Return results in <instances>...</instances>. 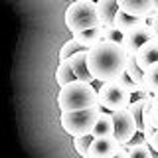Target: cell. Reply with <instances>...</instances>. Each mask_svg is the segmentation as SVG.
Wrapping results in <instances>:
<instances>
[{"instance_id":"obj_1","label":"cell","mask_w":158,"mask_h":158,"mask_svg":"<svg viewBox=\"0 0 158 158\" xmlns=\"http://www.w3.org/2000/svg\"><path fill=\"white\" fill-rule=\"evenodd\" d=\"M127 49L123 44L103 40L87 53V65L91 75L99 83H105L109 79H117L127 71Z\"/></svg>"},{"instance_id":"obj_2","label":"cell","mask_w":158,"mask_h":158,"mask_svg":"<svg viewBox=\"0 0 158 158\" xmlns=\"http://www.w3.org/2000/svg\"><path fill=\"white\" fill-rule=\"evenodd\" d=\"M95 105H99V89H95L93 83L83 81V79H75V81L59 87L57 107L61 109V113L81 111V109H89Z\"/></svg>"},{"instance_id":"obj_3","label":"cell","mask_w":158,"mask_h":158,"mask_svg":"<svg viewBox=\"0 0 158 158\" xmlns=\"http://www.w3.org/2000/svg\"><path fill=\"white\" fill-rule=\"evenodd\" d=\"M101 18L95 0H73L65 10V28L69 32H79L87 28H99Z\"/></svg>"},{"instance_id":"obj_4","label":"cell","mask_w":158,"mask_h":158,"mask_svg":"<svg viewBox=\"0 0 158 158\" xmlns=\"http://www.w3.org/2000/svg\"><path fill=\"white\" fill-rule=\"evenodd\" d=\"M103 111L105 109L101 107V103L95 107H89V109H81V111H65V113H61V127L73 138L93 135L95 123Z\"/></svg>"},{"instance_id":"obj_5","label":"cell","mask_w":158,"mask_h":158,"mask_svg":"<svg viewBox=\"0 0 158 158\" xmlns=\"http://www.w3.org/2000/svg\"><path fill=\"white\" fill-rule=\"evenodd\" d=\"M132 93L125 87L121 79H109L101 83L99 87V103L105 111H118V109H128L132 103Z\"/></svg>"},{"instance_id":"obj_6","label":"cell","mask_w":158,"mask_h":158,"mask_svg":"<svg viewBox=\"0 0 158 158\" xmlns=\"http://www.w3.org/2000/svg\"><path fill=\"white\" fill-rule=\"evenodd\" d=\"M152 101H154V95L152 97H138V99H132L131 107H128L136 118L138 135L142 138H146V140L150 138V135L156 128V123L152 118Z\"/></svg>"},{"instance_id":"obj_7","label":"cell","mask_w":158,"mask_h":158,"mask_svg":"<svg viewBox=\"0 0 158 158\" xmlns=\"http://www.w3.org/2000/svg\"><path fill=\"white\" fill-rule=\"evenodd\" d=\"M113 113V121H115V136L121 144H128L132 142V138L138 135V125L136 118L132 115L131 109H118Z\"/></svg>"},{"instance_id":"obj_8","label":"cell","mask_w":158,"mask_h":158,"mask_svg":"<svg viewBox=\"0 0 158 158\" xmlns=\"http://www.w3.org/2000/svg\"><path fill=\"white\" fill-rule=\"evenodd\" d=\"M152 38H158V36H156V30L152 28L150 24H144V26L136 28L135 32L127 34V36H125V42H123V46H125V49H127L128 56H136L138 49L144 46L148 40H152Z\"/></svg>"},{"instance_id":"obj_9","label":"cell","mask_w":158,"mask_h":158,"mask_svg":"<svg viewBox=\"0 0 158 158\" xmlns=\"http://www.w3.org/2000/svg\"><path fill=\"white\" fill-rule=\"evenodd\" d=\"M121 146L123 144L117 140V136L93 138L91 148H89V156L91 158H117Z\"/></svg>"},{"instance_id":"obj_10","label":"cell","mask_w":158,"mask_h":158,"mask_svg":"<svg viewBox=\"0 0 158 158\" xmlns=\"http://www.w3.org/2000/svg\"><path fill=\"white\" fill-rule=\"evenodd\" d=\"M118 6L127 14L150 18V14L154 12V0H118Z\"/></svg>"},{"instance_id":"obj_11","label":"cell","mask_w":158,"mask_h":158,"mask_svg":"<svg viewBox=\"0 0 158 158\" xmlns=\"http://www.w3.org/2000/svg\"><path fill=\"white\" fill-rule=\"evenodd\" d=\"M144 24H148V18L132 16V14H127V12H123V10H118L117 16H115V22H113V26H115L118 32H123L127 36V34L135 32L136 28L144 26Z\"/></svg>"},{"instance_id":"obj_12","label":"cell","mask_w":158,"mask_h":158,"mask_svg":"<svg viewBox=\"0 0 158 158\" xmlns=\"http://www.w3.org/2000/svg\"><path fill=\"white\" fill-rule=\"evenodd\" d=\"M136 61L142 69H146L152 65V63H158V38H152L136 52Z\"/></svg>"},{"instance_id":"obj_13","label":"cell","mask_w":158,"mask_h":158,"mask_svg":"<svg viewBox=\"0 0 158 158\" xmlns=\"http://www.w3.org/2000/svg\"><path fill=\"white\" fill-rule=\"evenodd\" d=\"M87 53H89V49H81V52L75 53V56L69 57V61H71V67H73V71H75L77 79H83V81H89V83H95L97 79L91 75L89 65H87Z\"/></svg>"},{"instance_id":"obj_14","label":"cell","mask_w":158,"mask_h":158,"mask_svg":"<svg viewBox=\"0 0 158 158\" xmlns=\"http://www.w3.org/2000/svg\"><path fill=\"white\" fill-rule=\"evenodd\" d=\"M73 38L77 40L85 49L95 48L97 44H101L105 36H103V26L99 28H87V30H79V32H73Z\"/></svg>"},{"instance_id":"obj_15","label":"cell","mask_w":158,"mask_h":158,"mask_svg":"<svg viewBox=\"0 0 158 158\" xmlns=\"http://www.w3.org/2000/svg\"><path fill=\"white\" fill-rule=\"evenodd\" d=\"M118 10H121L118 0H97V12L101 18V26H111L115 22Z\"/></svg>"},{"instance_id":"obj_16","label":"cell","mask_w":158,"mask_h":158,"mask_svg":"<svg viewBox=\"0 0 158 158\" xmlns=\"http://www.w3.org/2000/svg\"><path fill=\"white\" fill-rule=\"evenodd\" d=\"M93 136L103 138V136H115V121H113V113L111 111H103L99 115L95 128H93Z\"/></svg>"},{"instance_id":"obj_17","label":"cell","mask_w":158,"mask_h":158,"mask_svg":"<svg viewBox=\"0 0 158 158\" xmlns=\"http://www.w3.org/2000/svg\"><path fill=\"white\" fill-rule=\"evenodd\" d=\"M75 79H77V75H75V71H73V67H71V61H69V59L59 61V65L56 69V81H57V85L63 87V85H67V83L75 81Z\"/></svg>"},{"instance_id":"obj_18","label":"cell","mask_w":158,"mask_h":158,"mask_svg":"<svg viewBox=\"0 0 158 158\" xmlns=\"http://www.w3.org/2000/svg\"><path fill=\"white\" fill-rule=\"evenodd\" d=\"M127 73H128V77H131L132 81L138 83V85L148 87V85H146V73H144V69L138 65L136 56H128V57H127Z\"/></svg>"},{"instance_id":"obj_19","label":"cell","mask_w":158,"mask_h":158,"mask_svg":"<svg viewBox=\"0 0 158 158\" xmlns=\"http://www.w3.org/2000/svg\"><path fill=\"white\" fill-rule=\"evenodd\" d=\"M128 158H152V146L148 144L146 138H140L138 142H128Z\"/></svg>"},{"instance_id":"obj_20","label":"cell","mask_w":158,"mask_h":158,"mask_svg":"<svg viewBox=\"0 0 158 158\" xmlns=\"http://www.w3.org/2000/svg\"><path fill=\"white\" fill-rule=\"evenodd\" d=\"M81 49H85V48H83L75 38L67 40V42L61 46V49H59V61H63V59H69L71 56H75L77 52H81Z\"/></svg>"},{"instance_id":"obj_21","label":"cell","mask_w":158,"mask_h":158,"mask_svg":"<svg viewBox=\"0 0 158 158\" xmlns=\"http://www.w3.org/2000/svg\"><path fill=\"white\" fill-rule=\"evenodd\" d=\"M93 135H87V136H77V138H73V146H75V150H77V154L79 156H89V148H91V142H93Z\"/></svg>"},{"instance_id":"obj_22","label":"cell","mask_w":158,"mask_h":158,"mask_svg":"<svg viewBox=\"0 0 158 158\" xmlns=\"http://www.w3.org/2000/svg\"><path fill=\"white\" fill-rule=\"evenodd\" d=\"M144 73H146V85L150 89V93L158 95V63H152Z\"/></svg>"},{"instance_id":"obj_23","label":"cell","mask_w":158,"mask_h":158,"mask_svg":"<svg viewBox=\"0 0 158 158\" xmlns=\"http://www.w3.org/2000/svg\"><path fill=\"white\" fill-rule=\"evenodd\" d=\"M103 36H105V40H111V42H118V44L125 42V34L118 32L113 24L111 26H103Z\"/></svg>"},{"instance_id":"obj_24","label":"cell","mask_w":158,"mask_h":158,"mask_svg":"<svg viewBox=\"0 0 158 158\" xmlns=\"http://www.w3.org/2000/svg\"><path fill=\"white\" fill-rule=\"evenodd\" d=\"M148 144L152 146V150H156V152H158V127L154 128V132L150 135V138H148Z\"/></svg>"},{"instance_id":"obj_25","label":"cell","mask_w":158,"mask_h":158,"mask_svg":"<svg viewBox=\"0 0 158 158\" xmlns=\"http://www.w3.org/2000/svg\"><path fill=\"white\" fill-rule=\"evenodd\" d=\"M152 118L158 127V95H154V101H152Z\"/></svg>"},{"instance_id":"obj_26","label":"cell","mask_w":158,"mask_h":158,"mask_svg":"<svg viewBox=\"0 0 158 158\" xmlns=\"http://www.w3.org/2000/svg\"><path fill=\"white\" fill-rule=\"evenodd\" d=\"M148 24H150V26L156 30V36H158V12H152V14H150V18H148Z\"/></svg>"},{"instance_id":"obj_27","label":"cell","mask_w":158,"mask_h":158,"mask_svg":"<svg viewBox=\"0 0 158 158\" xmlns=\"http://www.w3.org/2000/svg\"><path fill=\"white\" fill-rule=\"evenodd\" d=\"M154 12H158V0H154Z\"/></svg>"},{"instance_id":"obj_28","label":"cell","mask_w":158,"mask_h":158,"mask_svg":"<svg viewBox=\"0 0 158 158\" xmlns=\"http://www.w3.org/2000/svg\"><path fill=\"white\" fill-rule=\"evenodd\" d=\"M152 158H158V152L154 150V152H152Z\"/></svg>"},{"instance_id":"obj_29","label":"cell","mask_w":158,"mask_h":158,"mask_svg":"<svg viewBox=\"0 0 158 158\" xmlns=\"http://www.w3.org/2000/svg\"><path fill=\"white\" fill-rule=\"evenodd\" d=\"M83 158H91V156H83Z\"/></svg>"},{"instance_id":"obj_30","label":"cell","mask_w":158,"mask_h":158,"mask_svg":"<svg viewBox=\"0 0 158 158\" xmlns=\"http://www.w3.org/2000/svg\"><path fill=\"white\" fill-rule=\"evenodd\" d=\"M125 158H128V156H125Z\"/></svg>"},{"instance_id":"obj_31","label":"cell","mask_w":158,"mask_h":158,"mask_svg":"<svg viewBox=\"0 0 158 158\" xmlns=\"http://www.w3.org/2000/svg\"><path fill=\"white\" fill-rule=\"evenodd\" d=\"M95 2H97V0H95Z\"/></svg>"},{"instance_id":"obj_32","label":"cell","mask_w":158,"mask_h":158,"mask_svg":"<svg viewBox=\"0 0 158 158\" xmlns=\"http://www.w3.org/2000/svg\"><path fill=\"white\" fill-rule=\"evenodd\" d=\"M71 2H73V0H71Z\"/></svg>"}]
</instances>
